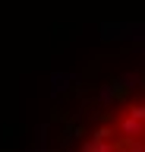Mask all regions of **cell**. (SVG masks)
I'll use <instances>...</instances> for the list:
<instances>
[{
    "label": "cell",
    "mask_w": 145,
    "mask_h": 152,
    "mask_svg": "<svg viewBox=\"0 0 145 152\" xmlns=\"http://www.w3.org/2000/svg\"><path fill=\"white\" fill-rule=\"evenodd\" d=\"M73 152H145V86L107 104Z\"/></svg>",
    "instance_id": "obj_1"
}]
</instances>
